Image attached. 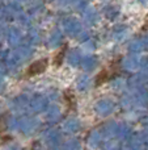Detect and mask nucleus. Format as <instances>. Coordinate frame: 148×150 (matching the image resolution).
<instances>
[{
	"mask_svg": "<svg viewBox=\"0 0 148 150\" xmlns=\"http://www.w3.org/2000/svg\"><path fill=\"white\" fill-rule=\"evenodd\" d=\"M47 66H49V61L45 59V58L43 59L36 61V62H33L28 67V70H26V76H36V75L42 74L47 69Z\"/></svg>",
	"mask_w": 148,
	"mask_h": 150,
	"instance_id": "1",
	"label": "nucleus"
},
{
	"mask_svg": "<svg viewBox=\"0 0 148 150\" xmlns=\"http://www.w3.org/2000/svg\"><path fill=\"white\" fill-rule=\"evenodd\" d=\"M112 78H113V75H112V73H110L109 69H104V70L100 71L98 75L96 76V86L104 84V83L109 82Z\"/></svg>",
	"mask_w": 148,
	"mask_h": 150,
	"instance_id": "2",
	"label": "nucleus"
},
{
	"mask_svg": "<svg viewBox=\"0 0 148 150\" xmlns=\"http://www.w3.org/2000/svg\"><path fill=\"white\" fill-rule=\"evenodd\" d=\"M66 52H67V46H63L62 49L59 50V53L55 55V58H54V65H55V66H60V65H62L63 59H64Z\"/></svg>",
	"mask_w": 148,
	"mask_h": 150,
	"instance_id": "3",
	"label": "nucleus"
},
{
	"mask_svg": "<svg viewBox=\"0 0 148 150\" xmlns=\"http://www.w3.org/2000/svg\"><path fill=\"white\" fill-rule=\"evenodd\" d=\"M64 98H66V100H67L68 105H71L73 108V107H75V96H73V93L71 92L70 90L66 91V92H64Z\"/></svg>",
	"mask_w": 148,
	"mask_h": 150,
	"instance_id": "4",
	"label": "nucleus"
},
{
	"mask_svg": "<svg viewBox=\"0 0 148 150\" xmlns=\"http://www.w3.org/2000/svg\"><path fill=\"white\" fill-rule=\"evenodd\" d=\"M144 29H148V15H147V18H146V24L143 25V30Z\"/></svg>",
	"mask_w": 148,
	"mask_h": 150,
	"instance_id": "5",
	"label": "nucleus"
}]
</instances>
